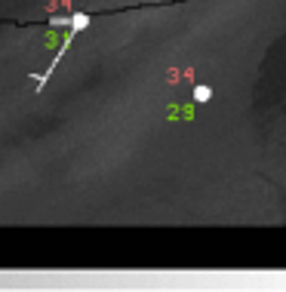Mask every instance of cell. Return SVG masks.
<instances>
[{"label":"cell","instance_id":"1","mask_svg":"<svg viewBox=\"0 0 286 292\" xmlns=\"http://www.w3.org/2000/svg\"><path fill=\"white\" fill-rule=\"evenodd\" d=\"M194 99H197V102H209L212 99V89L209 86H194Z\"/></svg>","mask_w":286,"mask_h":292}]
</instances>
